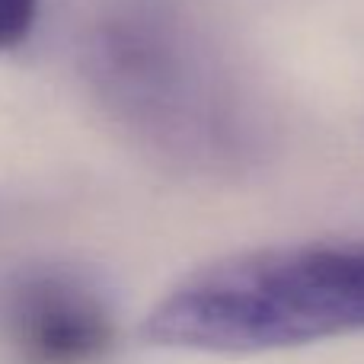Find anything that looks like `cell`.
Instances as JSON below:
<instances>
[{
  "instance_id": "6da1fadb",
  "label": "cell",
  "mask_w": 364,
  "mask_h": 364,
  "mask_svg": "<svg viewBox=\"0 0 364 364\" xmlns=\"http://www.w3.org/2000/svg\"><path fill=\"white\" fill-rule=\"evenodd\" d=\"M157 348L269 355L364 333V240L230 252L182 275L141 326Z\"/></svg>"
},
{
  "instance_id": "7a4b0ae2",
  "label": "cell",
  "mask_w": 364,
  "mask_h": 364,
  "mask_svg": "<svg viewBox=\"0 0 364 364\" xmlns=\"http://www.w3.org/2000/svg\"><path fill=\"white\" fill-rule=\"evenodd\" d=\"M100 106L144 151L198 176H237L262 154L256 106L227 61L170 19L125 16L87 42Z\"/></svg>"
},
{
  "instance_id": "3957f363",
  "label": "cell",
  "mask_w": 364,
  "mask_h": 364,
  "mask_svg": "<svg viewBox=\"0 0 364 364\" xmlns=\"http://www.w3.org/2000/svg\"><path fill=\"white\" fill-rule=\"evenodd\" d=\"M112 348V307L77 272L36 265L0 288V352L10 364H102Z\"/></svg>"
},
{
  "instance_id": "277c9868",
  "label": "cell",
  "mask_w": 364,
  "mask_h": 364,
  "mask_svg": "<svg viewBox=\"0 0 364 364\" xmlns=\"http://www.w3.org/2000/svg\"><path fill=\"white\" fill-rule=\"evenodd\" d=\"M42 0H0V55L29 42Z\"/></svg>"
}]
</instances>
